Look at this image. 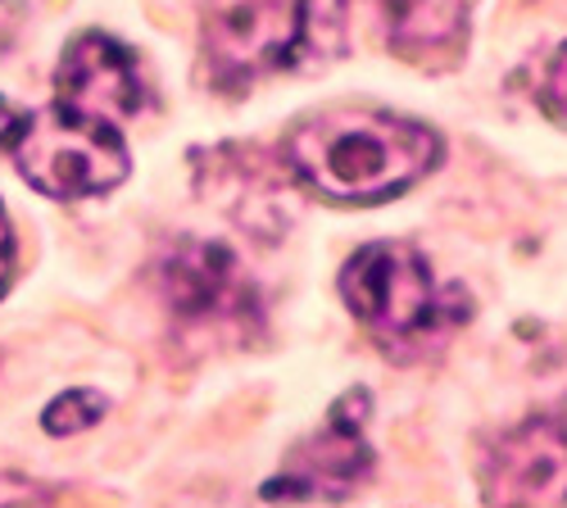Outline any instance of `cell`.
<instances>
[{
  "mask_svg": "<svg viewBox=\"0 0 567 508\" xmlns=\"http://www.w3.org/2000/svg\"><path fill=\"white\" fill-rule=\"evenodd\" d=\"M341 300L386 354L417 359L445 345L472 318L463 287H445L427 255L404 241H372L341 268Z\"/></svg>",
  "mask_w": 567,
  "mask_h": 508,
  "instance_id": "7a4b0ae2",
  "label": "cell"
},
{
  "mask_svg": "<svg viewBox=\"0 0 567 508\" xmlns=\"http://www.w3.org/2000/svg\"><path fill=\"white\" fill-rule=\"evenodd\" d=\"M386 45L400 60H441L467 32L472 0H372Z\"/></svg>",
  "mask_w": 567,
  "mask_h": 508,
  "instance_id": "9c48e42d",
  "label": "cell"
},
{
  "mask_svg": "<svg viewBox=\"0 0 567 508\" xmlns=\"http://www.w3.org/2000/svg\"><path fill=\"white\" fill-rule=\"evenodd\" d=\"M441 155L445 146L427 123L359 105L318 110L281 142V164L291 177L332 205L395 200L413 182L436 173Z\"/></svg>",
  "mask_w": 567,
  "mask_h": 508,
  "instance_id": "6da1fadb",
  "label": "cell"
},
{
  "mask_svg": "<svg viewBox=\"0 0 567 508\" xmlns=\"http://www.w3.org/2000/svg\"><path fill=\"white\" fill-rule=\"evenodd\" d=\"M60 105L86 118H101L110 127L141 114V73L136 55L110 32H78L55 73Z\"/></svg>",
  "mask_w": 567,
  "mask_h": 508,
  "instance_id": "ba28073f",
  "label": "cell"
},
{
  "mask_svg": "<svg viewBox=\"0 0 567 508\" xmlns=\"http://www.w3.org/2000/svg\"><path fill=\"white\" fill-rule=\"evenodd\" d=\"M10 255H14V237H10V218L0 209V291L10 282Z\"/></svg>",
  "mask_w": 567,
  "mask_h": 508,
  "instance_id": "4fadbf2b",
  "label": "cell"
},
{
  "mask_svg": "<svg viewBox=\"0 0 567 508\" xmlns=\"http://www.w3.org/2000/svg\"><path fill=\"white\" fill-rule=\"evenodd\" d=\"M205 64L218 86L296 69V0H236L205 28Z\"/></svg>",
  "mask_w": 567,
  "mask_h": 508,
  "instance_id": "52a82bcc",
  "label": "cell"
},
{
  "mask_svg": "<svg viewBox=\"0 0 567 508\" xmlns=\"http://www.w3.org/2000/svg\"><path fill=\"white\" fill-rule=\"evenodd\" d=\"M10 151L19 173L41 196H55V200L105 196L132 168L118 127L73 114L64 105L23 114L19 132L10 136Z\"/></svg>",
  "mask_w": 567,
  "mask_h": 508,
  "instance_id": "3957f363",
  "label": "cell"
},
{
  "mask_svg": "<svg viewBox=\"0 0 567 508\" xmlns=\"http://www.w3.org/2000/svg\"><path fill=\"white\" fill-rule=\"evenodd\" d=\"M346 0H296V69H322L346 55Z\"/></svg>",
  "mask_w": 567,
  "mask_h": 508,
  "instance_id": "30bf717a",
  "label": "cell"
},
{
  "mask_svg": "<svg viewBox=\"0 0 567 508\" xmlns=\"http://www.w3.org/2000/svg\"><path fill=\"white\" fill-rule=\"evenodd\" d=\"M19 118H23V114H19L6 96H0V146H10V136L19 132Z\"/></svg>",
  "mask_w": 567,
  "mask_h": 508,
  "instance_id": "5bb4252c",
  "label": "cell"
},
{
  "mask_svg": "<svg viewBox=\"0 0 567 508\" xmlns=\"http://www.w3.org/2000/svg\"><path fill=\"white\" fill-rule=\"evenodd\" d=\"M368 413H372V395L368 386L346 391L327 423L318 432H309L287 458L272 481H264V499H281V504H346L354 490L368 486L377 454L368 440Z\"/></svg>",
  "mask_w": 567,
  "mask_h": 508,
  "instance_id": "5b68a950",
  "label": "cell"
},
{
  "mask_svg": "<svg viewBox=\"0 0 567 508\" xmlns=\"http://www.w3.org/2000/svg\"><path fill=\"white\" fill-rule=\"evenodd\" d=\"M477 481L486 508H567V427L527 418L499 432L482 449Z\"/></svg>",
  "mask_w": 567,
  "mask_h": 508,
  "instance_id": "8992f818",
  "label": "cell"
},
{
  "mask_svg": "<svg viewBox=\"0 0 567 508\" xmlns=\"http://www.w3.org/2000/svg\"><path fill=\"white\" fill-rule=\"evenodd\" d=\"M540 105L554 123H567V45H558L549 69H545V82H540Z\"/></svg>",
  "mask_w": 567,
  "mask_h": 508,
  "instance_id": "7c38bea8",
  "label": "cell"
},
{
  "mask_svg": "<svg viewBox=\"0 0 567 508\" xmlns=\"http://www.w3.org/2000/svg\"><path fill=\"white\" fill-rule=\"evenodd\" d=\"M105 418V395L101 391H69L41 413V427L51 436H78Z\"/></svg>",
  "mask_w": 567,
  "mask_h": 508,
  "instance_id": "8fae6325",
  "label": "cell"
},
{
  "mask_svg": "<svg viewBox=\"0 0 567 508\" xmlns=\"http://www.w3.org/2000/svg\"><path fill=\"white\" fill-rule=\"evenodd\" d=\"M159 296L168 313L192 332L246 341V332L264 328L259 287L250 282L236 250L223 241H205V237L173 241V250L159 259Z\"/></svg>",
  "mask_w": 567,
  "mask_h": 508,
  "instance_id": "277c9868",
  "label": "cell"
}]
</instances>
